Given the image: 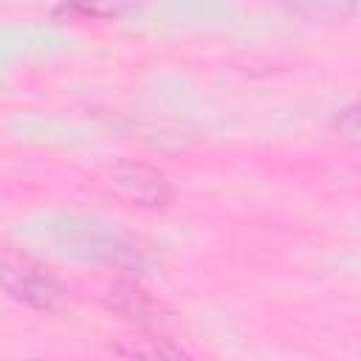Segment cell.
<instances>
[{
	"mask_svg": "<svg viewBox=\"0 0 361 361\" xmlns=\"http://www.w3.org/2000/svg\"><path fill=\"white\" fill-rule=\"evenodd\" d=\"M3 285L11 293V299L25 302L37 310H56L65 302V288L54 274H48L42 265L6 254L3 259Z\"/></svg>",
	"mask_w": 361,
	"mask_h": 361,
	"instance_id": "6da1fadb",
	"label": "cell"
},
{
	"mask_svg": "<svg viewBox=\"0 0 361 361\" xmlns=\"http://www.w3.org/2000/svg\"><path fill=\"white\" fill-rule=\"evenodd\" d=\"M110 186L121 200L141 209H164L172 197L169 180L158 169L138 161H121L110 175Z\"/></svg>",
	"mask_w": 361,
	"mask_h": 361,
	"instance_id": "7a4b0ae2",
	"label": "cell"
},
{
	"mask_svg": "<svg viewBox=\"0 0 361 361\" xmlns=\"http://www.w3.org/2000/svg\"><path fill=\"white\" fill-rule=\"evenodd\" d=\"M107 305L118 313H124L127 319H135V322H149L155 319V310L158 305L149 299V293H144L138 285L133 282H118L107 290Z\"/></svg>",
	"mask_w": 361,
	"mask_h": 361,
	"instance_id": "3957f363",
	"label": "cell"
},
{
	"mask_svg": "<svg viewBox=\"0 0 361 361\" xmlns=\"http://www.w3.org/2000/svg\"><path fill=\"white\" fill-rule=\"evenodd\" d=\"M358 0H285V6L305 20L313 23H333V20H344Z\"/></svg>",
	"mask_w": 361,
	"mask_h": 361,
	"instance_id": "277c9868",
	"label": "cell"
},
{
	"mask_svg": "<svg viewBox=\"0 0 361 361\" xmlns=\"http://www.w3.org/2000/svg\"><path fill=\"white\" fill-rule=\"evenodd\" d=\"M135 6V0H65L62 11L79 14V17H121L124 11H130Z\"/></svg>",
	"mask_w": 361,
	"mask_h": 361,
	"instance_id": "5b68a950",
	"label": "cell"
},
{
	"mask_svg": "<svg viewBox=\"0 0 361 361\" xmlns=\"http://www.w3.org/2000/svg\"><path fill=\"white\" fill-rule=\"evenodd\" d=\"M121 355H144V358H180L183 355V350L180 347H172V344H166L164 338L158 341L155 338V344H138V341H133L130 347H116Z\"/></svg>",
	"mask_w": 361,
	"mask_h": 361,
	"instance_id": "8992f818",
	"label": "cell"
},
{
	"mask_svg": "<svg viewBox=\"0 0 361 361\" xmlns=\"http://www.w3.org/2000/svg\"><path fill=\"white\" fill-rule=\"evenodd\" d=\"M336 127L344 130V133H350V135H361V102L344 107L341 116L336 118Z\"/></svg>",
	"mask_w": 361,
	"mask_h": 361,
	"instance_id": "52a82bcc",
	"label": "cell"
}]
</instances>
